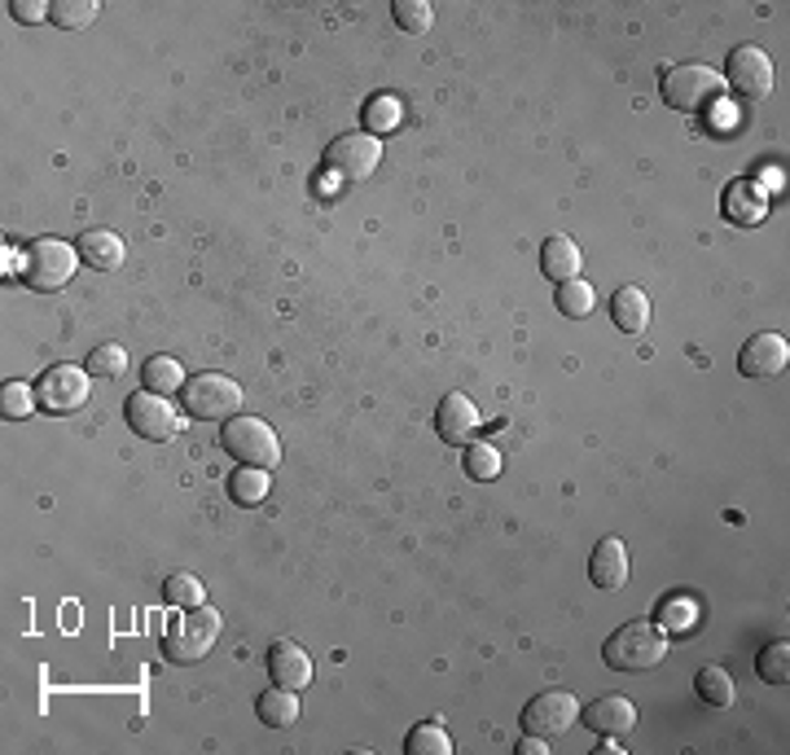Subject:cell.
Listing matches in <instances>:
<instances>
[{
	"instance_id": "4fadbf2b",
	"label": "cell",
	"mask_w": 790,
	"mask_h": 755,
	"mask_svg": "<svg viewBox=\"0 0 790 755\" xmlns=\"http://www.w3.org/2000/svg\"><path fill=\"white\" fill-rule=\"evenodd\" d=\"M790 365V343L782 334H756L738 352V370L747 377H778Z\"/></svg>"
},
{
	"instance_id": "277c9868",
	"label": "cell",
	"mask_w": 790,
	"mask_h": 755,
	"mask_svg": "<svg viewBox=\"0 0 790 755\" xmlns=\"http://www.w3.org/2000/svg\"><path fill=\"white\" fill-rule=\"evenodd\" d=\"M216 641H220V611L194 607V611H185L176 624H167V632H163V654H167L171 663H202Z\"/></svg>"
},
{
	"instance_id": "f1b7e54d",
	"label": "cell",
	"mask_w": 790,
	"mask_h": 755,
	"mask_svg": "<svg viewBox=\"0 0 790 755\" xmlns=\"http://www.w3.org/2000/svg\"><path fill=\"white\" fill-rule=\"evenodd\" d=\"M466 475L475 479V484H488V479H497L501 475V448H492V444H466Z\"/></svg>"
},
{
	"instance_id": "1f68e13d",
	"label": "cell",
	"mask_w": 790,
	"mask_h": 755,
	"mask_svg": "<svg viewBox=\"0 0 790 755\" xmlns=\"http://www.w3.org/2000/svg\"><path fill=\"white\" fill-rule=\"evenodd\" d=\"M97 18V0H53V27L84 31Z\"/></svg>"
},
{
	"instance_id": "ac0fdd59",
	"label": "cell",
	"mask_w": 790,
	"mask_h": 755,
	"mask_svg": "<svg viewBox=\"0 0 790 755\" xmlns=\"http://www.w3.org/2000/svg\"><path fill=\"white\" fill-rule=\"evenodd\" d=\"M80 263H89V268H97V272H115L119 263H124V238L119 234H111V229H89V234H80Z\"/></svg>"
},
{
	"instance_id": "836d02e7",
	"label": "cell",
	"mask_w": 790,
	"mask_h": 755,
	"mask_svg": "<svg viewBox=\"0 0 790 755\" xmlns=\"http://www.w3.org/2000/svg\"><path fill=\"white\" fill-rule=\"evenodd\" d=\"M0 408H4V417H31L35 413V391L27 382H4Z\"/></svg>"
},
{
	"instance_id": "ffe728a7",
	"label": "cell",
	"mask_w": 790,
	"mask_h": 755,
	"mask_svg": "<svg viewBox=\"0 0 790 755\" xmlns=\"http://www.w3.org/2000/svg\"><path fill=\"white\" fill-rule=\"evenodd\" d=\"M725 211H729V220H738V225H756V220H765V211H769L765 189L751 185V180L729 185V194H725Z\"/></svg>"
},
{
	"instance_id": "d590c367",
	"label": "cell",
	"mask_w": 790,
	"mask_h": 755,
	"mask_svg": "<svg viewBox=\"0 0 790 755\" xmlns=\"http://www.w3.org/2000/svg\"><path fill=\"white\" fill-rule=\"evenodd\" d=\"M9 13L18 22H44V18H53V4H44V0H9Z\"/></svg>"
},
{
	"instance_id": "cb8c5ba5",
	"label": "cell",
	"mask_w": 790,
	"mask_h": 755,
	"mask_svg": "<svg viewBox=\"0 0 790 755\" xmlns=\"http://www.w3.org/2000/svg\"><path fill=\"white\" fill-rule=\"evenodd\" d=\"M268 488H272V479H268V470H260V466H238L233 475H229V497L238 505H260L263 497H268Z\"/></svg>"
},
{
	"instance_id": "d6a6232c",
	"label": "cell",
	"mask_w": 790,
	"mask_h": 755,
	"mask_svg": "<svg viewBox=\"0 0 790 755\" xmlns=\"http://www.w3.org/2000/svg\"><path fill=\"white\" fill-rule=\"evenodd\" d=\"M392 13H395V22H399L404 31H413V35H422V31L435 22V4H426V0H395Z\"/></svg>"
},
{
	"instance_id": "e0dca14e",
	"label": "cell",
	"mask_w": 790,
	"mask_h": 755,
	"mask_svg": "<svg viewBox=\"0 0 790 755\" xmlns=\"http://www.w3.org/2000/svg\"><path fill=\"white\" fill-rule=\"evenodd\" d=\"M580 268H584V255L580 247L566 238V234H553V238H544V247H540V272L549 277V281H575L580 277Z\"/></svg>"
},
{
	"instance_id": "8fae6325",
	"label": "cell",
	"mask_w": 790,
	"mask_h": 755,
	"mask_svg": "<svg viewBox=\"0 0 790 755\" xmlns=\"http://www.w3.org/2000/svg\"><path fill=\"white\" fill-rule=\"evenodd\" d=\"M720 80H729L742 97L760 102V97L773 93V62H769L765 49H756V44H738V49L729 53V71H725Z\"/></svg>"
},
{
	"instance_id": "484cf974",
	"label": "cell",
	"mask_w": 790,
	"mask_h": 755,
	"mask_svg": "<svg viewBox=\"0 0 790 755\" xmlns=\"http://www.w3.org/2000/svg\"><path fill=\"white\" fill-rule=\"evenodd\" d=\"M593 308H597V294H593V286H589L584 277L558 286V312H562V317H575V321H580V317H589Z\"/></svg>"
},
{
	"instance_id": "e575fe53",
	"label": "cell",
	"mask_w": 790,
	"mask_h": 755,
	"mask_svg": "<svg viewBox=\"0 0 790 755\" xmlns=\"http://www.w3.org/2000/svg\"><path fill=\"white\" fill-rule=\"evenodd\" d=\"M694 620H698V611H694L689 602H680V598H667V602H663V611H658V624H667V629L689 632L694 629Z\"/></svg>"
},
{
	"instance_id": "7a4b0ae2",
	"label": "cell",
	"mask_w": 790,
	"mask_h": 755,
	"mask_svg": "<svg viewBox=\"0 0 790 755\" xmlns=\"http://www.w3.org/2000/svg\"><path fill=\"white\" fill-rule=\"evenodd\" d=\"M180 408L198 422H229L242 413V386L229 374H194L185 377Z\"/></svg>"
},
{
	"instance_id": "4dcf8cb0",
	"label": "cell",
	"mask_w": 790,
	"mask_h": 755,
	"mask_svg": "<svg viewBox=\"0 0 790 755\" xmlns=\"http://www.w3.org/2000/svg\"><path fill=\"white\" fill-rule=\"evenodd\" d=\"M404 752H408V755H453V743H448V734H444L435 721H426V725L408 730V743H404Z\"/></svg>"
},
{
	"instance_id": "2e32d148",
	"label": "cell",
	"mask_w": 790,
	"mask_h": 755,
	"mask_svg": "<svg viewBox=\"0 0 790 755\" xmlns=\"http://www.w3.org/2000/svg\"><path fill=\"white\" fill-rule=\"evenodd\" d=\"M589 576H593V585L606 589V593L624 589V580H628V549H624L620 536H602V540H597V549H593V558H589Z\"/></svg>"
},
{
	"instance_id": "9a60e30c",
	"label": "cell",
	"mask_w": 790,
	"mask_h": 755,
	"mask_svg": "<svg viewBox=\"0 0 790 755\" xmlns=\"http://www.w3.org/2000/svg\"><path fill=\"white\" fill-rule=\"evenodd\" d=\"M268 676L277 681V685H285V690H308V681H312V659H308V650L299 645V641H272V650H268Z\"/></svg>"
},
{
	"instance_id": "74e56055",
	"label": "cell",
	"mask_w": 790,
	"mask_h": 755,
	"mask_svg": "<svg viewBox=\"0 0 790 755\" xmlns=\"http://www.w3.org/2000/svg\"><path fill=\"white\" fill-rule=\"evenodd\" d=\"M597 755H624V747H620L615 738H602V743H597Z\"/></svg>"
},
{
	"instance_id": "603a6c76",
	"label": "cell",
	"mask_w": 790,
	"mask_h": 755,
	"mask_svg": "<svg viewBox=\"0 0 790 755\" xmlns=\"http://www.w3.org/2000/svg\"><path fill=\"white\" fill-rule=\"evenodd\" d=\"M694 694H698L707 707H729L738 690H734V676H729L725 668H711V663H707V668L694 676Z\"/></svg>"
},
{
	"instance_id": "30bf717a",
	"label": "cell",
	"mask_w": 790,
	"mask_h": 755,
	"mask_svg": "<svg viewBox=\"0 0 790 755\" xmlns=\"http://www.w3.org/2000/svg\"><path fill=\"white\" fill-rule=\"evenodd\" d=\"M575 716H580V703L571 690H544L523 707V730L540 738H558L575 725Z\"/></svg>"
},
{
	"instance_id": "8992f818",
	"label": "cell",
	"mask_w": 790,
	"mask_h": 755,
	"mask_svg": "<svg viewBox=\"0 0 790 755\" xmlns=\"http://www.w3.org/2000/svg\"><path fill=\"white\" fill-rule=\"evenodd\" d=\"M75 268H80V251L66 247V242H58V238L31 242L27 255H22V281H27L31 290H44V294L62 290V286L75 277Z\"/></svg>"
},
{
	"instance_id": "7402d4cb",
	"label": "cell",
	"mask_w": 790,
	"mask_h": 755,
	"mask_svg": "<svg viewBox=\"0 0 790 755\" xmlns=\"http://www.w3.org/2000/svg\"><path fill=\"white\" fill-rule=\"evenodd\" d=\"M361 120H365V132H370V136L383 141V136H392L395 127L404 124V106H399L395 93H378V97L365 102V115H361Z\"/></svg>"
},
{
	"instance_id": "3957f363",
	"label": "cell",
	"mask_w": 790,
	"mask_h": 755,
	"mask_svg": "<svg viewBox=\"0 0 790 755\" xmlns=\"http://www.w3.org/2000/svg\"><path fill=\"white\" fill-rule=\"evenodd\" d=\"M720 93H725L720 71H711V66H703V62H680V66H672V71L663 75V102H667L672 111H685V115L716 106Z\"/></svg>"
},
{
	"instance_id": "9c48e42d",
	"label": "cell",
	"mask_w": 790,
	"mask_h": 755,
	"mask_svg": "<svg viewBox=\"0 0 790 755\" xmlns=\"http://www.w3.org/2000/svg\"><path fill=\"white\" fill-rule=\"evenodd\" d=\"M383 163V141L370 132H343L330 149H325V167L343 180H365L374 167Z\"/></svg>"
},
{
	"instance_id": "ba28073f",
	"label": "cell",
	"mask_w": 790,
	"mask_h": 755,
	"mask_svg": "<svg viewBox=\"0 0 790 755\" xmlns=\"http://www.w3.org/2000/svg\"><path fill=\"white\" fill-rule=\"evenodd\" d=\"M89 391H93V374L75 370V365H53L49 374L35 382V400L44 404V413H58V417L84 408Z\"/></svg>"
},
{
	"instance_id": "5bb4252c",
	"label": "cell",
	"mask_w": 790,
	"mask_h": 755,
	"mask_svg": "<svg viewBox=\"0 0 790 755\" xmlns=\"http://www.w3.org/2000/svg\"><path fill=\"white\" fill-rule=\"evenodd\" d=\"M584 725H589L597 738H620V734H628V730L637 725V707H633V699H624V694H602L597 703L584 707Z\"/></svg>"
},
{
	"instance_id": "f546056e",
	"label": "cell",
	"mask_w": 790,
	"mask_h": 755,
	"mask_svg": "<svg viewBox=\"0 0 790 755\" xmlns=\"http://www.w3.org/2000/svg\"><path fill=\"white\" fill-rule=\"evenodd\" d=\"M84 370H89L93 377H124L128 374V352H124L119 343H102V348L89 352Z\"/></svg>"
},
{
	"instance_id": "8d00e7d4",
	"label": "cell",
	"mask_w": 790,
	"mask_h": 755,
	"mask_svg": "<svg viewBox=\"0 0 790 755\" xmlns=\"http://www.w3.org/2000/svg\"><path fill=\"white\" fill-rule=\"evenodd\" d=\"M549 747H544V738L540 734H527L523 743H519V755H544Z\"/></svg>"
},
{
	"instance_id": "44dd1931",
	"label": "cell",
	"mask_w": 790,
	"mask_h": 755,
	"mask_svg": "<svg viewBox=\"0 0 790 755\" xmlns=\"http://www.w3.org/2000/svg\"><path fill=\"white\" fill-rule=\"evenodd\" d=\"M256 712H260V721L268 730H290L299 721V690H285V685L268 690V694H260Z\"/></svg>"
},
{
	"instance_id": "7c38bea8",
	"label": "cell",
	"mask_w": 790,
	"mask_h": 755,
	"mask_svg": "<svg viewBox=\"0 0 790 755\" xmlns=\"http://www.w3.org/2000/svg\"><path fill=\"white\" fill-rule=\"evenodd\" d=\"M435 431H439V439H444V444L466 448V444L475 439V431H479V408H475V400H470L466 391H448V395L439 400Z\"/></svg>"
},
{
	"instance_id": "5b68a950",
	"label": "cell",
	"mask_w": 790,
	"mask_h": 755,
	"mask_svg": "<svg viewBox=\"0 0 790 755\" xmlns=\"http://www.w3.org/2000/svg\"><path fill=\"white\" fill-rule=\"evenodd\" d=\"M220 448L229 457H238L242 466H260V470H272L281 462V444H277V431L260 422V417H229L225 431H220Z\"/></svg>"
},
{
	"instance_id": "83f0119b",
	"label": "cell",
	"mask_w": 790,
	"mask_h": 755,
	"mask_svg": "<svg viewBox=\"0 0 790 755\" xmlns=\"http://www.w3.org/2000/svg\"><path fill=\"white\" fill-rule=\"evenodd\" d=\"M756 672L769 681V685H787L790 681V641H769L765 650H760V659H756Z\"/></svg>"
},
{
	"instance_id": "d6986e66",
	"label": "cell",
	"mask_w": 790,
	"mask_h": 755,
	"mask_svg": "<svg viewBox=\"0 0 790 755\" xmlns=\"http://www.w3.org/2000/svg\"><path fill=\"white\" fill-rule=\"evenodd\" d=\"M611 321H615V330H624V334H642V330L651 325V299H646V290H642V286L615 290V294H611Z\"/></svg>"
},
{
	"instance_id": "52a82bcc",
	"label": "cell",
	"mask_w": 790,
	"mask_h": 755,
	"mask_svg": "<svg viewBox=\"0 0 790 755\" xmlns=\"http://www.w3.org/2000/svg\"><path fill=\"white\" fill-rule=\"evenodd\" d=\"M124 413H128V426L141 435V439H154V444H163V439H176L180 435V413L185 408H176L167 395H158V391H132L128 404H124Z\"/></svg>"
},
{
	"instance_id": "d4e9b609",
	"label": "cell",
	"mask_w": 790,
	"mask_h": 755,
	"mask_svg": "<svg viewBox=\"0 0 790 755\" xmlns=\"http://www.w3.org/2000/svg\"><path fill=\"white\" fill-rule=\"evenodd\" d=\"M145 391H158V395H180L185 391V370L176 356H149L145 361Z\"/></svg>"
},
{
	"instance_id": "6da1fadb",
	"label": "cell",
	"mask_w": 790,
	"mask_h": 755,
	"mask_svg": "<svg viewBox=\"0 0 790 755\" xmlns=\"http://www.w3.org/2000/svg\"><path fill=\"white\" fill-rule=\"evenodd\" d=\"M602 659H606L615 672H646V668H658V663L667 659V637H663V629L651 624V620L620 624V629L606 637Z\"/></svg>"
},
{
	"instance_id": "4316f807",
	"label": "cell",
	"mask_w": 790,
	"mask_h": 755,
	"mask_svg": "<svg viewBox=\"0 0 790 755\" xmlns=\"http://www.w3.org/2000/svg\"><path fill=\"white\" fill-rule=\"evenodd\" d=\"M163 598H167V607H185V611H194V607H202V602H207V589H202V580H198V576L176 571V576L163 585Z\"/></svg>"
}]
</instances>
